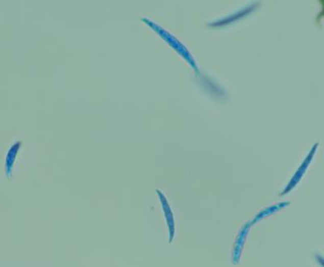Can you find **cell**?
<instances>
[{
  "instance_id": "obj_2",
  "label": "cell",
  "mask_w": 324,
  "mask_h": 267,
  "mask_svg": "<svg viewBox=\"0 0 324 267\" xmlns=\"http://www.w3.org/2000/svg\"><path fill=\"white\" fill-rule=\"evenodd\" d=\"M157 193L158 197H159L160 201H161V206H162L164 213H165V219H166V222H167L169 232H170V235L172 236L173 234V228H175V227H173V214L171 212L170 207H169V203H168L167 199L165 198V195L159 190H157Z\"/></svg>"
},
{
  "instance_id": "obj_1",
  "label": "cell",
  "mask_w": 324,
  "mask_h": 267,
  "mask_svg": "<svg viewBox=\"0 0 324 267\" xmlns=\"http://www.w3.org/2000/svg\"><path fill=\"white\" fill-rule=\"evenodd\" d=\"M21 144V141H16L15 144H12V147L9 148L8 153H7L4 169H5V173L8 177H12V168H13L14 164L16 161V155L20 151Z\"/></svg>"
}]
</instances>
